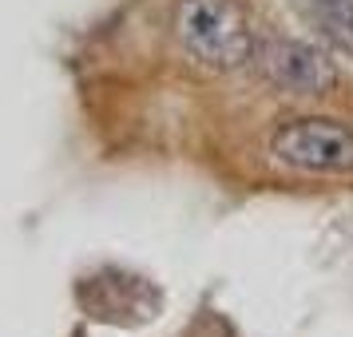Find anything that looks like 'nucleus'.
I'll list each match as a JSON object with an SVG mask.
<instances>
[{"label":"nucleus","instance_id":"obj_1","mask_svg":"<svg viewBox=\"0 0 353 337\" xmlns=\"http://www.w3.org/2000/svg\"><path fill=\"white\" fill-rule=\"evenodd\" d=\"M175 36L183 52L207 72H239L254 60L250 20L234 0H179Z\"/></svg>","mask_w":353,"mask_h":337},{"label":"nucleus","instance_id":"obj_2","mask_svg":"<svg viewBox=\"0 0 353 337\" xmlns=\"http://www.w3.org/2000/svg\"><path fill=\"white\" fill-rule=\"evenodd\" d=\"M270 159L298 175H353V127L325 115L290 119L270 135Z\"/></svg>","mask_w":353,"mask_h":337},{"label":"nucleus","instance_id":"obj_3","mask_svg":"<svg viewBox=\"0 0 353 337\" xmlns=\"http://www.w3.org/2000/svg\"><path fill=\"white\" fill-rule=\"evenodd\" d=\"M254 68L270 88L290 96H325L337 88L334 60L305 40H286V36L262 40L254 44Z\"/></svg>","mask_w":353,"mask_h":337},{"label":"nucleus","instance_id":"obj_4","mask_svg":"<svg viewBox=\"0 0 353 337\" xmlns=\"http://www.w3.org/2000/svg\"><path fill=\"white\" fill-rule=\"evenodd\" d=\"M294 8L321 36V44L353 60V0H294Z\"/></svg>","mask_w":353,"mask_h":337}]
</instances>
